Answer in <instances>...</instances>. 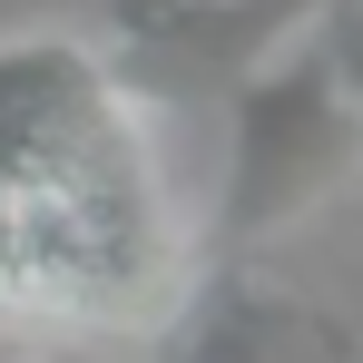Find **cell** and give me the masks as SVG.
<instances>
[]
</instances>
